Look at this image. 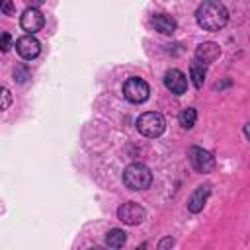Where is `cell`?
<instances>
[{
  "instance_id": "6da1fadb",
  "label": "cell",
  "mask_w": 250,
  "mask_h": 250,
  "mask_svg": "<svg viewBox=\"0 0 250 250\" xmlns=\"http://www.w3.org/2000/svg\"><path fill=\"white\" fill-rule=\"evenodd\" d=\"M197 23L207 31H219L229 21V12L219 0H205L195 12Z\"/></svg>"
},
{
  "instance_id": "7a4b0ae2",
  "label": "cell",
  "mask_w": 250,
  "mask_h": 250,
  "mask_svg": "<svg viewBox=\"0 0 250 250\" xmlns=\"http://www.w3.org/2000/svg\"><path fill=\"white\" fill-rule=\"evenodd\" d=\"M150 182H152V174L145 164H139V162L129 164L123 172V184L133 191L146 189L150 186Z\"/></svg>"
},
{
  "instance_id": "3957f363",
  "label": "cell",
  "mask_w": 250,
  "mask_h": 250,
  "mask_svg": "<svg viewBox=\"0 0 250 250\" xmlns=\"http://www.w3.org/2000/svg\"><path fill=\"white\" fill-rule=\"evenodd\" d=\"M164 127H166V121H164V117H162L160 113H156V111H146V113H143V115L137 119V129H139V133L145 135V137H150V139L162 135Z\"/></svg>"
},
{
  "instance_id": "277c9868",
  "label": "cell",
  "mask_w": 250,
  "mask_h": 250,
  "mask_svg": "<svg viewBox=\"0 0 250 250\" xmlns=\"http://www.w3.org/2000/svg\"><path fill=\"white\" fill-rule=\"evenodd\" d=\"M148 84L137 76L129 78L125 84H123V96L125 100H129L131 104H143L146 98H148Z\"/></svg>"
},
{
  "instance_id": "5b68a950",
  "label": "cell",
  "mask_w": 250,
  "mask_h": 250,
  "mask_svg": "<svg viewBox=\"0 0 250 250\" xmlns=\"http://www.w3.org/2000/svg\"><path fill=\"white\" fill-rule=\"evenodd\" d=\"M189 162L193 166L195 172L199 174H207L215 168V158L211 156V152L199 148V146H191L189 148Z\"/></svg>"
},
{
  "instance_id": "8992f818",
  "label": "cell",
  "mask_w": 250,
  "mask_h": 250,
  "mask_svg": "<svg viewBox=\"0 0 250 250\" xmlns=\"http://www.w3.org/2000/svg\"><path fill=\"white\" fill-rule=\"evenodd\" d=\"M145 209L135 201H127L117 209V217L125 225H141L145 221Z\"/></svg>"
},
{
  "instance_id": "52a82bcc",
  "label": "cell",
  "mask_w": 250,
  "mask_h": 250,
  "mask_svg": "<svg viewBox=\"0 0 250 250\" xmlns=\"http://www.w3.org/2000/svg\"><path fill=\"white\" fill-rule=\"evenodd\" d=\"M16 51H18V55H20L21 59L31 61V59H35V57L39 55L41 45H39V41L29 33V35H23V37H20V39L16 41Z\"/></svg>"
},
{
  "instance_id": "ba28073f",
  "label": "cell",
  "mask_w": 250,
  "mask_h": 250,
  "mask_svg": "<svg viewBox=\"0 0 250 250\" xmlns=\"http://www.w3.org/2000/svg\"><path fill=\"white\" fill-rule=\"evenodd\" d=\"M20 23H21L23 31H27V33L33 35L35 31H39V29L43 27V23H45V16H43L37 8H27V10L21 14Z\"/></svg>"
},
{
  "instance_id": "9c48e42d",
  "label": "cell",
  "mask_w": 250,
  "mask_h": 250,
  "mask_svg": "<svg viewBox=\"0 0 250 250\" xmlns=\"http://www.w3.org/2000/svg\"><path fill=\"white\" fill-rule=\"evenodd\" d=\"M164 86H166L172 94L180 96V94H184V92L188 90V78H186V74H184L182 70L172 68V70H168L166 76H164Z\"/></svg>"
},
{
  "instance_id": "30bf717a",
  "label": "cell",
  "mask_w": 250,
  "mask_h": 250,
  "mask_svg": "<svg viewBox=\"0 0 250 250\" xmlns=\"http://www.w3.org/2000/svg\"><path fill=\"white\" fill-rule=\"evenodd\" d=\"M219 55H221V49L213 41H205V43L197 45V49H195V59L203 64H211L213 61L219 59Z\"/></svg>"
},
{
  "instance_id": "8fae6325",
  "label": "cell",
  "mask_w": 250,
  "mask_h": 250,
  "mask_svg": "<svg viewBox=\"0 0 250 250\" xmlns=\"http://www.w3.org/2000/svg\"><path fill=\"white\" fill-rule=\"evenodd\" d=\"M209 193H211V184L199 186V188L189 195V199H188V209H189L191 213H199V211L203 209V205H205Z\"/></svg>"
},
{
  "instance_id": "7c38bea8",
  "label": "cell",
  "mask_w": 250,
  "mask_h": 250,
  "mask_svg": "<svg viewBox=\"0 0 250 250\" xmlns=\"http://www.w3.org/2000/svg\"><path fill=\"white\" fill-rule=\"evenodd\" d=\"M152 27H154L156 31L164 33V35H170V33L176 31L178 23H176V20H174L172 16H168V14H156V16L152 18Z\"/></svg>"
},
{
  "instance_id": "4fadbf2b",
  "label": "cell",
  "mask_w": 250,
  "mask_h": 250,
  "mask_svg": "<svg viewBox=\"0 0 250 250\" xmlns=\"http://www.w3.org/2000/svg\"><path fill=\"white\" fill-rule=\"evenodd\" d=\"M205 72H207V64L199 62L197 59H193V62L189 64V74H191V80H193V86L195 88H201L203 82H205Z\"/></svg>"
},
{
  "instance_id": "5bb4252c",
  "label": "cell",
  "mask_w": 250,
  "mask_h": 250,
  "mask_svg": "<svg viewBox=\"0 0 250 250\" xmlns=\"http://www.w3.org/2000/svg\"><path fill=\"white\" fill-rule=\"evenodd\" d=\"M125 240H127V234L121 229H111L107 232V236H105V244L109 248H121L125 244Z\"/></svg>"
},
{
  "instance_id": "9a60e30c",
  "label": "cell",
  "mask_w": 250,
  "mask_h": 250,
  "mask_svg": "<svg viewBox=\"0 0 250 250\" xmlns=\"http://www.w3.org/2000/svg\"><path fill=\"white\" fill-rule=\"evenodd\" d=\"M195 119H197V111L193 107H186L182 113H180V125L184 129H191L195 125Z\"/></svg>"
},
{
  "instance_id": "2e32d148",
  "label": "cell",
  "mask_w": 250,
  "mask_h": 250,
  "mask_svg": "<svg viewBox=\"0 0 250 250\" xmlns=\"http://www.w3.org/2000/svg\"><path fill=\"white\" fill-rule=\"evenodd\" d=\"M2 14H6V16L14 14V6H12V0H2Z\"/></svg>"
},
{
  "instance_id": "e0dca14e",
  "label": "cell",
  "mask_w": 250,
  "mask_h": 250,
  "mask_svg": "<svg viewBox=\"0 0 250 250\" xmlns=\"http://www.w3.org/2000/svg\"><path fill=\"white\" fill-rule=\"evenodd\" d=\"M10 105V92L8 88H2V109H8Z\"/></svg>"
},
{
  "instance_id": "ac0fdd59",
  "label": "cell",
  "mask_w": 250,
  "mask_h": 250,
  "mask_svg": "<svg viewBox=\"0 0 250 250\" xmlns=\"http://www.w3.org/2000/svg\"><path fill=\"white\" fill-rule=\"evenodd\" d=\"M8 49H10V35L4 31V33H2V51L6 53Z\"/></svg>"
},
{
  "instance_id": "d6986e66",
  "label": "cell",
  "mask_w": 250,
  "mask_h": 250,
  "mask_svg": "<svg viewBox=\"0 0 250 250\" xmlns=\"http://www.w3.org/2000/svg\"><path fill=\"white\" fill-rule=\"evenodd\" d=\"M23 2L27 4V8H39V6H41L45 0H23Z\"/></svg>"
},
{
  "instance_id": "ffe728a7",
  "label": "cell",
  "mask_w": 250,
  "mask_h": 250,
  "mask_svg": "<svg viewBox=\"0 0 250 250\" xmlns=\"http://www.w3.org/2000/svg\"><path fill=\"white\" fill-rule=\"evenodd\" d=\"M166 246H174V240H172V238H164V240L158 244V248H166Z\"/></svg>"
},
{
  "instance_id": "44dd1931",
  "label": "cell",
  "mask_w": 250,
  "mask_h": 250,
  "mask_svg": "<svg viewBox=\"0 0 250 250\" xmlns=\"http://www.w3.org/2000/svg\"><path fill=\"white\" fill-rule=\"evenodd\" d=\"M244 135H246V137H248V139H250V123H248V125H246V127H244Z\"/></svg>"
}]
</instances>
